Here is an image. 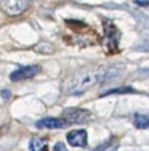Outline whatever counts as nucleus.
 <instances>
[{"label":"nucleus","mask_w":149,"mask_h":151,"mask_svg":"<svg viewBox=\"0 0 149 151\" xmlns=\"http://www.w3.org/2000/svg\"><path fill=\"white\" fill-rule=\"evenodd\" d=\"M120 72L121 68L118 66H95L79 70L66 82L65 92L67 95H81L94 86L114 79Z\"/></svg>","instance_id":"1"},{"label":"nucleus","mask_w":149,"mask_h":151,"mask_svg":"<svg viewBox=\"0 0 149 151\" xmlns=\"http://www.w3.org/2000/svg\"><path fill=\"white\" fill-rule=\"evenodd\" d=\"M30 0H3L1 9L8 16H19L30 8Z\"/></svg>","instance_id":"2"},{"label":"nucleus","mask_w":149,"mask_h":151,"mask_svg":"<svg viewBox=\"0 0 149 151\" xmlns=\"http://www.w3.org/2000/svg\"><path fill=\"white\" fill-rule=\"evenodd\" d=\"M63 119L69 123H86L92 119V112L85 109H78V107H70L63 111Z\"/></svg>","instance_id":"3"},{"label":"nucleus","mask_w":149,"mask_h":151,"mask_svg":"<svg viewBox=\"0 0 149 151\" xmlns=\"http://www.w3.org/2000/svg\"><path fill=\"white\" fill-rule=\"evenodd\" d=\"M40 66L38 64H31V66H26V67H20L16 71H14L9 75V79L12 82H20L24 79H31L35 75H38L40 72Z\"/></svg>","instance_id":"4"},{"label":"nucleus","mask_w":149,"mask_h":151,"mask_svg":"<svg viewBox=\"0 0 149 151\" xmlns=\"http://www.w3.org/2000/svg\"><path fill=\"white\" fill-rule=\"evenodd\" d=\"M70 123L66 122L65 119H59V118H43L36 122V127L39 128H46V130H58V128H65L67 127Z\"/></svg>","instance_id":"5"},{"label":"nucleus","mask_w":149,"mask_h":151,"mask_svg":"<svg viewBox=\"0 0 149 151\" xmlns=\"http://www.w3.org/2000/svg\"><path fill=\"white\" fill-rule=\"evenodd\" d=\"M67 142L73 147H85L87 145V132L85 130H74L67 134Z\"/></svg>","instance_id":"6"},{"label":"nucleus","mask_w":149,"mask_h":151,"mask_svg":"<svg viewBox=\"0 0 149 151\" xmlns=\"http://www.w3.org/2000/svg\"><path fill=\"white\" fill-rule=\"evenodd\" d=\"M34 51L39 52V54H43V55H50V54H54L55 52V47L52 46L51 43L40 42L34 47Z\"/></svg>","instance_id":"7"},{"label":"nucleus","mask_w":149,"mask_h":151,"mask_svg":"<svg viewBox=\"0 0 149 151\" xmlns=\"http://www.w3.org/2000/svg\"><path fill=\"white\" fill-rule=\"evenodd\" d=\"M30 148H31V151H49L47 143L40 138H34L30 143Z\"/></svg>","instance_id":"8"},{"label":"nucleus","mask_w":149,"mask_h":151,"mask_svg":"<svg viewBox=\"0 0 149 151\" xmlns=\"http://www.w3.org/2000/svg\"><path fill=\"white\" fill-rule=\"evenodd\" d=\"M134 126L137 128H141V130H145V128H149V116H145V115H136L134 116Z\"/></svg>","instance_id":"9"},{"label":"nucleus","mask_w":149,"mask_h":151,"mask_svg":"<svg viewBox=\"0 0 149 151\" xmlns=\"http://www.w3.org/2000/svg\"><path fill=\"white\" fill-rule=\"evenodd\" d=\"M54 151H67V148L62 142H58L57 145L54 146Z\"/></svg>","instance_id":"10"},{"label":"nucleus","mask_w":149,"mask_h":151,"mask_svg":"<svg viewBox=\"0 0 149 151\" xmlns=\"http://www.w3.org/2000/svg\"><path fill=\"white\" fill-rule=\"evenodd\" d=\"M1 96H4L7 99V98H9V92L8 91H3V92H1Z\"/></svg>","instance_id":"11"}]
</instances>
